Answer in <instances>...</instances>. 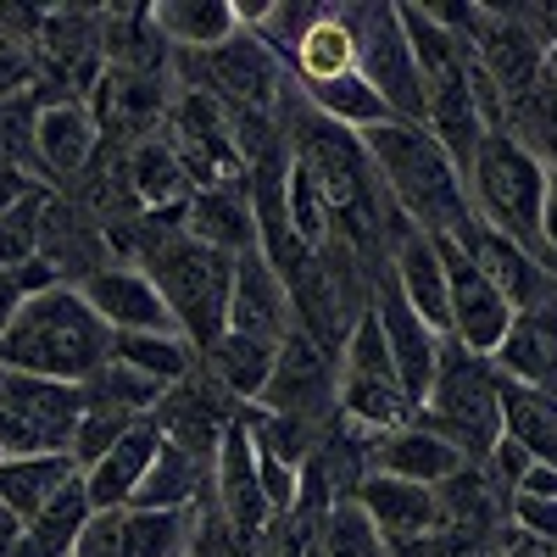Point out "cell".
Listing matches in <instances>:
<instances>
[{
	"label": "cell",
	"mask_w": 557,
	"mask_h": 557,
	"mask_svg": "<svg viewBox=\"0 0 557 557\" xmlns=\"http://www.w3.org/2000/svg\"><path fill=\"white\" fill-rule=\"evenodd\" d=\"M107 362H112V330L84 301L78 285H51L28 296L0 330V368H12V374L89 385Z\"/></svg>",
	"instance_id": "6da1fadb"
},
{
	"label": "cell",
	"mask_w": 557,
	"mask_h": 557,
	"mask_svg": "<svg viewBox=\"0 0 557 557\" xmlns=\"http://www.w3.org/2000/svg\"><path fill=\"white\" fill-rule=\"evenodd\" d=\"M362 151H368L380 184L407 212L412 228H424V235H462V228L474 223L469 184H462L457 162L446 157V146L424 123H396L391 117V123L362 134Z\"/></svg>",
	"instance_id": "7a4b0ae2"
},
{
	"label": "cell",
	"mask_w": 557,
	"mask_h": 557,
	"mask_svg": "<svg viewBox=\"0 0 557 557\" xmlns=\"http://www.w3.org/2000/svg\"><path fill=\"white\" fill-rule=\"evenodd\" d=\"M134 268H146L157 278V290L178 323V335L190 341L201 357L228 335V296H235V257H223L201 246L190 228H162L146 218L139 228V257Z\"/></svg>",
	"instance_id": "3957f363"
},
{
	"label": "cell",
	"mask_w": 557,
	"mask_h": 557,
	"mask_svg": "<svg viewBox=\"0 0 557 557\" xmlns=\"http://www.w3.org/2000/svg\"><path fill=\"white\" fill-rule=\"evenodd\" d=\"M462 184H469V201H474L480 223H491L507 240H519L524 251H535L552 268L546 240H541V212H546V184H552L546 157L519 146L513 134H485V146H480L474 168L462 173Z\"/></svg>",
	"instance_id": "277c9868"
},
{
	"label": "cell",
	"mask_w": 557,
	"mask_h": 557,
	"mask_svg": "<svg viewBox=\"0 0 557 557\" xmlns=\"http://www.w3.org/2000/svg\"><path fill=\"white\" fill-rule=\"evenodd\" d=\"M418 424L446 435L469 462H485L502 441V374H496V362L474 357L469 346H457L446 335L441 374H435L424 407H418Z\"/></svg>",
	"instance_id": "5b68a950"
},
{
	"label": "cell",
	"mask_w": 557,
	"mask_h": 557,
	"mask_svg": "<svg viewBox=\"0 0 557 557\" xmlns=\"http://www.w3.org/2000/svg\"><path fill=\"white\" fill-rule=\"evenodd\" d=\"M84 385L0 368V457H73Z\"/></svg>",
	"instance_id": "8992f818"
},
{
	"label": "cell",
	"mask_w": 557,
	"mask_h": 557,
	"mask_svg": "<svg viewBox=\"0 0 557 557\" xmlns=\"http://www.w3.org/2000/svg\"><path fill=\"white\" fill-rule=\"evenodd\" d=\"M351 39H357V73L380 89V101L391 107L396 123H424L430 96H424V73L412 62V45L401 28V7H341Z\"/></svg>",
	"instance_id": "52a82bcc"
},
{
	"label": "cell",
	"mask_w": 557,
	"mask_h": 557,
	"mask_svg": "<svg viewBox=\"0 0 557 557\" xmlns=\"http://www.w3.org/2000/svg\"><path fill=\"white\" fill-rule=\"evenodd\" d=\"M257 407L296 418V424H312V430H330L341 418V357H330L312 335L290 330L273 357V374H268V391Z\"/></svg>",
	"instance_id": "ba28073f"
},
{
	"label": "cell",
	"mask_w": 557,
	"mask_h": 557,
	"mask_svg": "<svg viewBox=\"0 0 557 557\" xmlns=\"http://www.w3.org/2000/svg\"><path fill=\"white\" fill-rule=\"evenodd\" d=\"M34 257L57 273V285H84V278H96L101 268L117 262L112 240H107V223L67 190H57L45 201L39 228H34Z\"/></svg>",
	"instance_id": "9c48e42d"
},
{
	"label": "cell",
	"mask_w": 557,
	"mask_h": 557,
	"mask_svg": "<svg viewBox=\"0 0 557 557\" xmlns=\"http://www.w3.org/2000/svg\"><path fill=\"white\" fill-rule=\"evenodd\" d=\"M240 412H246V407L228 396V391L207 374V362H201L190 380L173 385V391L162 396V407L151 412V424H157V435H162L168 446H178V451H190V457L212 462L218 446H223V435L240 424Z\"/></svg>",
	"instance_id": "30bf717a"
},
{
	"label": "cell",
	"mask_w": 557,
	"mask_h": 557,
	"mask_svg": "<svg viewBox=\"0 0 557 557\" xmlns=\"http://www.w3.org/2000/svg\"><path fill=\"white\" fill-rule=\"evenodd\" d=\"M34 89H39V84H34ZM101 146H107V139H101V128H96V117H89L84 101L39 89L34 151H39V178L51 184V190H73V184L96 168Z\"/></svg>",
	"instance_id": "8fae6325"
},
{
	"label": "cell",
	"mask_w": 557,
	"mask_h": 557,
	"mask_svg": "<svg viewBox=\"0 0 557 557\" xmlns=\"http://www.w3.org/2000/svg\"><path fill=\"white\" fill-rule=\"evenodd\" d=\"M435 246L446 257V285H451V341L469 346L474 357H496V346L507 341V323H513V307L451 235H435Z\"/></svg>",
	"instance_id": "7c38bea8"
},
{
	"label": "cell",
	"mask_w": 557,
	"mask_h": 557,
	"mask_svg": "<svg viewBox=\"0 0 557 557\" xmlns=\"http://www.w3.org/2000/svg\"><path fill=\"white\" fill-rule=\"evenodd\" d=\"M374 318H380V330H385V346H391V362H396L401 391L424 407V396H430V385H435V374H441L446 335L430 330V323L412 312V301L396 290L391 268H380V278H374Z\"/></svg>",
	"instance_id": "4fadbf2b"
},
{
	"label": "cell",
	"mask_w": 557,
	"mask_h": 557,
	"mask_svg": "<svg viewBox=\"0 0 557 557\" xmlns=\"http://www.w3.org/2000/svg\"><path fill=\"white\" fill-rule=\"evenodd\" d=\"M84 301L101 312V323L112 335H178V323L157 290V278L134 262H112L96 278H84Z\"/></svg>",
	"instance_id": "5bb4252c"
},
{
	"label": "cell",
	"mask_w": 557,
	"mask_h": 557,
	"mask_svg": "<svg viewBox=\"0 0 557 557\" xmlns=\"http://www.w3.org/2000/svg\"><path fill=\"white\" fill-rule=\"evenodd\" d=\"M462 251H469V262L491 278V285L507 296V307L513 312H524V307H535V301H552L557 296V273L535 257V251H524L519 240H507V235H496L491 223H469L462 235H451Z\"/></svg>",
	"instance_id": "9a60e30c"
},
{
	"label": "cell",
	"mask_w": 557,
	"mask_h": 557,
	"mask_svg": "<svg viewBox=\"0 0 557 557\" xmlns=\"http://www.w3.org/2000/svg\"><path fill=\"white\" fill-rule=\"evenodd\" d=\"M296 330V307H290V285L262 251L235 257V296H228V335L246 341H268L285 346V335Z\"/></svg>",
	"instance_id": "2e32d148"
},
{
	"label": "cell",
	"mask_w": 557,
	"mask_h": 557,
	"mask_svg": "<svg viewBox=\"0 0 557 557\" xmlns=\"http://www.w3.org/2000/svg\"><path fill=\"white\" fill-rule=\"evenodd\" d=\"M491 362H496V374L507 385H530V391H552L557 396V296L513 312L507 341L496 346Z\"/></svg>",
	"instance_id": "e0dca14e"
},
{
	"label": "cell",
	"mask_w": 557,
	"mask_h": 557,
	"mask_svg": "<svg viewBox=\"0 0 557 557\" xmlns=\"http://www.w3.org/2000/svg\"><path fill=\"white\" fill-rule=\"evenodd\" d=\"M368 469L374 474H391V480H412V485H446L457 469H469V457H462L446 435H435L430 424H401L391 435L374 441V451H368Z\"/></svg>",
	"instance_id": "ac0fdd59"
},
{
	"label": "cell",
	"mask_w": 557,
	"mask_h": 557,
	"mask_svg": "<svg viewBox=\"0 0 557 557\" xmlns=\"http://www.w3.org/2000/svg\"><path fill=\"white\" fill-rule=\"evenodd\" d=\"M385 268H391V278H396V290L412 301V312L424 318L430 330L451 335V285H446V257H441L435 235H424V228H407Z\"/></svg>",
	"instance_id": "d6986e66"
},
{
	"label": "cell",
	"mask_w": 557,
	"mask_h": 557,
	"mask_svg": "<svg viewBox=\"0 0 557 557\" xmlns=\"http://www.w3.org/2000/svg\"><path fill=\"white\" fill-rule=\"evenodd\" d=\"M374 530L391 541H424V535H441V502L430 485H412V480H391V474H368L351 496Z\"/></svg>",
	"instance_id": "ffe728a7"
},
{
	"label": "cell",
	"mask_w": 557,
	"mask_h": 557,
	"mask_svg": "<svg viewBox=\"0 0 557 557\" xmlns=\"http://www.w3.org/2000/svg\"><path fill=\"white\" fill-rule=\"evenodd\" d=\"M157 451H162L157 424H151V418H139V424L96 462V469H84L89 507H96V513H123V507H134V496H139V485H146Z\"/></svg>",
	"instance_id": "44dd1931"
},
{
	"label": "cell",
	"mask_w": 557,
	"mask_h": 557,
	"mask_svg": "<svg viewBox=\"0 0 557 557\" xmlns=\"http://www.w3.org/2000/svg\"><path fill=\"white\" fill-rule=\"evenodd\" d=\"M184 228L223 251V257H251L262 251V235H257V212H251V196L246 184H235V190H196L190 196V212H184Z\"/></svg>",
	"instance_id": "7402d4cb"
},
{
	"label": "cell",
	"mask_w": 557,
	"mask_h": 557,
	"mask_svg": "<svg viewBox=\"0 0 557 557\" xmlns=\"http://www.w3.org/2000/svg\"><path fill=\"white\" fill-rule=\"evenodd\" d=\"M151 17H157V28H162V39L173 45V51H190V57H207L223 39L240 34L235 0H157Z\"/></svg>",
	"instance_id": "603a6c76"
},
{
	"label": "cell",
	"mask_w": 557,
	"mask_h": 557,
	"mask_svg": "<svg viewBox=\"0 0 557 557\" xmlns=\"http://www.w3.org/2000/svg\"><path fill=\"white\" fill-rule=\"evenodd\" d=\"M89 519H96V507H89V491H84V474H78L67 491H57L23 524V541H17L12 557H73V541L84 535Z\"/></svg>",
	"instance_id": "cb8c5ba5"
},
{
	"label": "cell",
	"mask_w": 557,
	"mask_h": 557,
	"mask_svg": "<svg viewBox=\"0 0 557 557\" xmlns=\"http://www.w3.org/2000/svg\"><path fill=\"white\" fill-rule=\"evenodd\" d=\"M128 184H134V196H139L146 212L184 207L196 196V184H190V173H184L168 134H151V139H139V146H128Z\"/></svg>",
	"instance_id": "d4e9b609"
},
{
	"label": "cell",
	"mask_w": 557,
	"mask_h": 557,
	"mask_svg": "<svg viewBox=\"0 0 557 557\" xmlns=\"http://www.w3.org/2000/svg\"><path fill=\"white\" fill-rule=\"evenodd\" d=\"M207 491H212V462H201V457L162 441V451L151 462L146 485H139L134 507H151V513H184V507H196Z\"/></svg>",
	"instance_id": "484cf974"
},
{
	"label": "cell",
	"mask_w": 557,
	"mask_h": 557,
	"mask_svg": "<svg viewBox=\"0 0 557 557\" xmlns=\"http://www.w3.org/2000/svg\"><path fill=\"white\" fill-rule=\"evenodd\" d=\"M351 67H357V39H351L341 7H323V12L312 17V28L301 34V45H296L290 78H296V84H330V78H341V73H351Z\"/></svg>",
	"instance_id": "4316f807"
},
{
	"label": "cell",
	"mask_w": 557,
	"mask_h": 557,
	"mask_svg": "<svg viewBox=\"0 0 557 557\" xmlns=\"http://www.w3.org/2000/svg\"><path fill=\"white\" fill-rule=\"evenodd\" d=\"M78 480L73 457H0V502L28 524L57 491H67Z\"/></svg>",
	"instance_id": "83f0119b"
},
{
	"label": "cell",
	"mask_w": 557,
	"mask_h": 557,
	"mask_svg": "<svg viewBox=\"0 0 557 557\" xmlns=\"http://www.w3.org/2000/svg\"><path fill=\"white\" fill-rule=\"evenodd\" d=\"M296 89H301V101H307L318 117H330V123H341V128H351V134H368V128L391 123V107L380 101V89L368 84L357 67L341 73V78H330V84H296Z\"/></svg>",
	"instance_id": "f1b7e54d"
},
{
	"label": "cell",
	"mask_w": 557,
	"mask_h": 557,
	"mask_svg": "<svg viewBox=\"0 0 557 557\" xmlns=\"http://www.w3.org/2000/svg\"><path fill=\"white\" fill-rule=\"evenodd\" d=\"M502 435L519 441L535 462L557 469V396L502 380Z\"/></svg>",
	"instance_id": "f546056e"
},
{
	"label": "cell",
	"mask_w": 557,
	"mask_h": 557,
	"mask_svg": "<svg viewBox=\"0 0 557 557\" xmlns=\"http://www.w3.org/2000/svg\"><path fill=\"white\" fill-rule=\"evenodd\" d=\"M273 357H278V346H268V341L223 335L201 362H207V374H212L228 396H235L240 407H257L262 391H268V374H273Z\"/></svg>",
	"instance_id": "4dcf8cb0"
},
{
	"label": "cell",
	"mask_w": 557,
	"mask_h": 557,
	"mask_svg": "<svg viewBox=\"0 0 557 557\" xmlns=\"http://www.w3.org/2000/svg\"><path fill=\"white\" fill-rule=\"evenodd\" d=\"M112 357L128 362V368H139V374L162 380L168 391L184 385L201 368V351L184 341V335H112Z\"/></svg>",
	"instance_id": "1f68e13d"
},
{
	"label": "cell",
	"mask_w": 557,
	"mask_h": 557,
	"mask_svg": "<svg viewBox=\"0 0 557 557\" xmlns=\"http://www.w3.org/2000/svg\"><path fill=\"white\" fill-rule=\"evenodd\" d=\"M84 396L89 401H107V407H123V412H134V418H151L157 407H162V396H168V385L162 380H151V374H139V368H128V362H107L96 380L84 385Z\"/></svg>",
	"instance_id": "d6a6232c"
},
{
	"label": "cell",
	"mask_w": 557,
	"mask_h": 557,
	"mask_svg": "<svg viewBox=\"0 0 557 557\" xmlns=\"http://www.w3.org/2000/svg\"><path fill=\"white\" fill-rule=\"evenodd\" d=\"M134 424H139L134 412L84 396V418H78V430H73V462H78V474H84V469H96V462H101V457H107Z\"/></svg>",
	"instance_id": "836d02e7"
},
{
	"label": "cell",
	"mask_w": 557,
	"mask_h": 557,
	"mask_svg": "<svg viewBox=\"0 0 557 557\" xmlns=\"http://www.w3.org/2000/svg\"><path fill=\"white\" fill-rule=\"evenodd\" d=\"M123 541H128V557H184V513L123 507Z\"/></svg>",
	"instance_id": "e575fe53"
},
{
	"label": "cell",
	"mask_w": 557,
	"mask_h": 557,
	"mask_svg": "<svg viewBox=\"0 0 557 557\" xmlns=\"http://www.w3.org/2000/svg\"><path fill=\"white\" fill-rule=\"evenodd\" d=\"M341 374H357V380H396V362H391V346H385V330L374 307L357 318V330L346 335V351H341ZM401 385V380H396Z\"/></svg>",
	"instance_id": "d590c367"
},
{
	"label": "cell",
	"mask_w": 557,
	"mask_h": 557,
	"mask_svg": "<svg viewBox=\"0 0 557 557\" xmlns=\"http://www.w3.org/2000/svg\"><path fill=\"white\" fill-rule=\"evenodd\" d=\"M318 12H323V7H312V0H296V7H290V0H268L251 34H262V39H268V51H273V57H285V67H290L296 45H301V34L312 28Z\"/></svg>",
	"instance_id": "8d00e7d4"
},
{
	"label": "cell",
	"mask_w": 557,
	"mask_h": 557,
	"mask_svg": "<svg viewBox=\"0 0 557 557\" xmlns=\"http://www.w3.org/2000/svg\"><path fill=\"white\" fill-rule=\"evenodd\" d=\"M507 519H513L519 535H530L541 546H557V496H513L507 502Z\"/></svg>",
	"instance_id": "74e56055"
},
{
	"label": "cell",
	"mask_w": 557,
	"mask_h": 557,
	"mask_svg": "<svg viewBox=\"0 0 557 557\" xmlns=\"http://www.w3.org/2000/svg\"><path fill=\"white\" fill-rule=\"evenodd\" d=\"M73 557H128L123 541V513H96L84 524V535L73 541Z\"/></svg>",
	"instance_id": "f35d334b"
},
{
	"label": "cell",
	"mask_w": 557,
	"mask_h": 557,
	"mask_svg": "<svg viewBox=\"0 0 557 557\" xmlns=\"http://www.w3.org/2000/svg\"><path fill=\"white\" fill-rule=\"evenodd\" d=\"M480 469H485V474H491V480H496V485H502L507 496H513V491L524 485V474L535 469V457H530V451H524L519 441H507V435H502V441H496V451H491V457L480 462Z\"/></svg>",
	"instance_id": "ab89813d"
},
{
	"label": "cell",
	"mask_w": 557,
	"mask_h": 557,
	"mask_svg": "<svg viewBox=\"0 0 557 557\" xmlns=\"http://www.w3.org/2000/svg\"><path fill=\"white\" fill-rule=\"evenodd\" d=\"M39 78H34V62L23 45H12L7 34H0V101H12V96H28Z\"/></svg>",
	"instance_id": "60d3db41"
},
{
	"label": "cell",
	"mask_w": 557,
	"mask_h": 557,
	"mask_svg": "<svg viewBox=\"0 0 557 557\" xmlns=\"http://www.w3.org/2000/svg\"><path fill=\"white\" fill-rule=\"evenodd\" d=\"M34 190H39V178H28L23 168H0V218L17 212V207H23Z\"/></svg>",
	"instance_id": "b9f144b4"
},
{
	"label": "cell",
	"mask_w": 557,
	"mask_h": 557,
	"mask_svg": "<svg viewBox=\"0 0 557 557\" xmlns=\"http://www.w3.org/2000/svg\"><path fill=\"white\" fill-rule=\"evenodd\" d=\"M541 240H546V257L557 268V168H552V184H546V212H541Z\"/></svg>",
	"instance_id": "7bdbcfd3"
},
{
	"label": "cell",
	"mask_w": 557,
	"mask_h": 557,
	"mask_svg": "<svg viewBox=\"0 0 557 557\" xmlns=\"http://www.w3.org/2000/svg\"><path fill=\"white\" fill-rule=\"evenodd\" d=\"M513 496H557V469H552V462H535Z\"/></svg>",
	"instance_id": "ee69618b"
},
{
	"label": "cell",
	"mask_w": 557,
	"mask_h": 557,
	"mask_svg": "<svg viewBox=\"0 0 557 557\" xmlns=\"http://www.w3.org/2000/svg\"><path fill=\"white\" fill-rule=\"evenodd\" d=\"M496 557H557V546H541V541H530V535H519V530H507V541H502Z\"/></svg>",
	"instance_id": "f6af8a7d"
},
{
	"label": "cell",
	"mask_w": 557,
	"mask_h": 557,
	"mask_svg": "<svg viewBox=\"0 0 557 557\" xmlns=\"http://www.w3.org/2000/svg\"><path fill=\"white\" fill-rule=\"evenodd\" d=\"M17 541H23V519L12 513L7 502H0V557H12V552H17Z\"/></svg>",
	"instance_id": "bcb514c9"
}]
</instances>
